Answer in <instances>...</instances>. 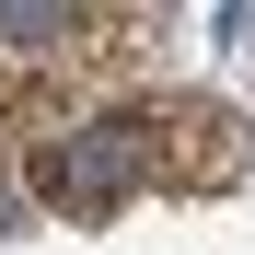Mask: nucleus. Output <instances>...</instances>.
I'll return each mask as SVG.
<instances>
[{
	"mask_svg": "<svg viewBox=\"0 0 255 255\" xmlns=\"http://www.w3.org/2000/svg\"><path fill=\"white\" fill-rule=\"evenodd\" d=\"M139 128H151L162 174H186V186H221L232 174V116L221 105H139Z\"/></svg>",
	"mask_w": 255,
	"mask_h": 255,
	"instance_id": "2",
	"label": "nucleus"
},
{
	"mask_svg": "<svg viewBox=\"0 0 255 255\" xmlns=\"http://www.w3.org/2000/svg\"><path fill=\"white\" fill-rule=\"evenodd\" d=\"M162 174L151 162V128L139 116H93V128H47V139H23V186L70 209V221H105V209H128Z\"/></svg>",
	"mask_w": 255,
	"mask_h": 255,
	"instance_id": "1",
	"label": "nucleus"
}]
</instances>
